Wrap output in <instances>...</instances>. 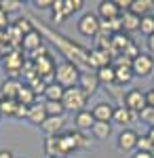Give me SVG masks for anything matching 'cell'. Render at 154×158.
Returning <instances> with one entry per match:
<instances>
[{"label": "cell", "mask_w": 154, "mask_h": 158, "mask_svg": "<svg viewBox=\"0 0 154 158\" xmlns=\"http://www.w3.org/2000/svg\"><path fill=\"white\" fill-rule=\"evenodd\" d=\"M49 118L47 110H45V103H32L30 106V112H28V120L32 122V124H42V122Z\"/></svg>", "instance_id": "cell-16"}, {"label": "cell", "mask_w": 154, "mask_h": 158, "mask_svg": "<svg viewBox=\"0 0 154 158\" xmlns=\"http://www.w3.org/2000/svg\"><path fill=\"white\" fill-rule=\"evenodd\" d=\"M28 112H30V108H28V106H21V103H17V110H15V118H28Z\"/></svg>", "instance_id": "cell-37"}, {"label": "cell", "mask_w": 154, "mask_h": 158, "mask_svg": "<svg viewBox=\"0 0 154 158\" xmlns=\"http://www.w3.org/2000/svg\"><path fill=\"white\" fill-rule=\"evenodd\" d=\"M120 25H122V32L125 34H129V32H135V30H139V17L137 15H133V13H122L120 15Z\"/></svg>", "instance_id": "cell-19"}, {"label": "cell", "mask_w": 154, "mask_h": 158, "mask_svg": "<svg viewBox=\"0 0 154 158\" xmlns=\"http://www.w3.org/2000/svg\"><path fill=\"white\" fill-rule=\"evenodd\" d=\"M112 114H114V108L108 101H101V103H97L91 110V116H93L95 122H110L112 120Z\"/></svg>", "instance_id": "cell-13"}, {"label": "cell", "mask_w": 154, "mask_h": 158, "mask_svg": "<svg viewBox=\"0 0 154 158\" xmlns=\"http://www.w3.org/2000/svg\"><path fill=\"white\" fill-rule=\"evenodd\" d=\"M97 80H99V85H114L116 82V76H114V68L112 65H106V68H99L97 72Z\"/></svg>", "instance_id": "cell-23"}, {"label": "cell", "mask_w": 154, "mask_h": 158, "mask_svg": "<svg viewBox=\"0 0 154 158\" xmlns=\"http://www.w3.org/2000/svg\"><path fill=\"white\" fill-rule=\"evenodd\" d=\"M19 89H21V82L17 78H6L0 85V93H2V97H6V99H15L17 93H19Z\"/></svg>", "instance_id": "cell-17"}, {"label": "cell", "mask_w": 154, "mask_h": 158, "mask_svg": "<svg viewBox=\"0 0 154 158\" xmlns=\"http://www.w3.org/2000/svg\"><path fill=\"white\" fill-rule=\"evenodd\" d=\"M24 65H25V61H24L21 49L9 51V53L4 55V59H2V68H4L6 74H11V78H17V74L24 70Z\"/></svg>", "instance_id": "cell-3"}, {"label": "cell", "mask_w": 154, "mask_h": 158, "mask_svg": "<svg viewBox=\"0 0 154 158\" xmlns=\"http://www.w3.org/2000/svg\"><path fill=\"white\" fill-rule=\"evenodd\" d=\"M114 76H116V82H118V85H127V82L133 80V70H131V65L114 68Z\"/></svg>", "instance_id": "cell-27"}, {"label": "cell", "mask_w": 154, "mask_h": 158, "mask_svg": "<svg viewBox=\"0 0 154 158\" xmlns=\"http://www.w3.org/2000/svg\"><path fill=\"white\" fill-rule=\"evenodd\" d=\"M51 4H53V0H34V6H38V9L40 6H51Z\"/></svg>", "instance_id": "cell-41"}, {"label": "cell", "mask_w": 154, "mask_h": 158, "mask_svg": "<svg viewBox=\"0 0 154 158\" xmlns=\"http://www.w3.org/2000/svg\"><path fill=\"white\" fill-rule=\"evenodd\" d=\"M63 124H66V118L63 116H49L47 120L40 124V129L47 133V137H57V135H61Z\"/></svg>", "instance_id": "cell-9"}, {"label": "cell", "mask_w": 154, "mask_h": 158, "mask_svg": "<svg viewBox=\"0 0 154 158\" xmlns=\"http://www.w3.org/2000/svg\"><path fill=\"white\" fill-rule=\"evenodd\" d=\"M15 101H17V103H21V106H28V108H30L32 103H36V93L28 85H21L19 93H17V97H15Z\"/></svg>", "instance_id": "cell-21"}, {"label": "cell", "mask_w": 154, "mask_h": 158, "mask_svg": "<svg viewBox=\"0 0 154 158\" xmlns=\"http://www.w3.org/2000/svg\"><path fill=\"white\" fill-rule=\"evenodd\" d=\"M152 9H154V0H152Z\"/></svg>", "instance_id": "cell-48"}, {"label": "cell", "mask_w": 154, "mask_h": 158, "mask_svg": "<svg viewBox=\"0 0 154 158\" xmlns=\"http://www.w3.org/2000/svg\"><path fill=\"white\" fill-rule=\"evenodd\" d=\"M114 2H116L118 11H122V13H127V11H129V6H131V0H114Z\"/></svg>", "instance_id": "cell-38"}, {"label": "cell", "mask_w": 154, "mask_h": 158, "mask_svg": "<svg viewBox=\"0 0 154 158\" xmlns=\"http://www.w3.org/2000/svg\"><path fill=\"white\" fill-rule=\"evenodd\" d=\"M9 51H13L9 44H0V59H4V55H6Z\"/></svg>", "instance_id": "cell-42"}, {"label": "cell", "mask_w": 154, "mask_h": 158, "mask_svg": "<svg viewBox=\"0 0 154 158\" xmlns=\"http://www.w3.org/2000/svg\"><path fill=\"white\" fill-rule=\"evenodd\" d=\"M131 42H133V40H131V38L127 36L125 32L112 34V55H114V53H120V55H122L125 51L129 49V44H131Z\"/></svg>", "instance_id": "cell-18"}, {"label": "cell", "mask_w": 154, "mask_h": 158, "mask_svg": "<svg viewBox=\"0 0 154 158\" xmlns=\"http://www.w3.org/2000/svg\"><path fill=\"white\" fill-rule=\"evenodd\" d=\"M112 63V55L108 53V51H101V49H93L89 53V65L91 68H106Z\"/></svg>", "instance_id": "cell-12"}, {"label": "cell", "mask_w": 154, "mask_h": 158, "mask_svg": "<svg viewBox=\"0 0 154 158\" xmlns=\"http://www.w3.org/2000/svg\"><path fill=\"white\" fill-rule=\"evenodd\" d=\"M80 6H83V0H63V15L70 17L76 11H80Z\"/></svg>", "instance_id": "cell-33"}, {"label": "cell", "mask_w": 154, "mask_h": 158, "mask_svg": "<svg viewBox=\"0 0 154 158\" xmlns=\"http://www.w3.org/2000/svg\"><path fill=\"white\" fill-rule=\"evenodd\" d=\"M15 110H17V101L15 99L0 97V116H15Z\"/></svg>", "instance_id": "cell-28"}, {"label": "cell", "mask_w": 154, "mask_h": 158, "mask_svg": "<svg viewBox=\"0 0 154 158\" xmlns=\"http://www.w3.org/2000/svg\"><path fill=\"white\" fill-rule=\"evenodd\" d=\"M112 120L116 122V124H120V127H127V124H131V120H133V112H129L125 106H122V108H114Z\"/></svg>", "instance_id": "cell-22"}, {"label": "cell", "mask_w": 154, "mask_h": 158, "mask_svg": "<svg viewBox=\"0 0 154 158\" xmlns=\"http://www.w3.org/2000/svg\"><path fill=\"white\" fill-rule=\"evenodd\" d=\"M45 110L49 116H63V112H66L61 101H45Z\"/></svg>", "instance_id": "cell-31"}, {"label": "cell", "mask_w": 154, "mask_h": 158, "mask_svg": "<svg viewBox=\"0 0 154 158\" xmlns=\"http://www.w3.org/2000/svg\"><path fill=\"white\" fill-rule=\"evenodd\" d=\"M76 86H78L84 95L89 97V95H95V93H97V89H99V80H97L95 74L83 72L80 76H78V85H76Z\"/></svg>", "instance_id": "cell-8"}, {"label": "cell", "mask_w": 154, "mask_h": 158, "mask_svg": "<svg viewBox=\"0 0 154 158\" xmlns=\"http://www.w3.org/2000/svg\"><path fill=\"white\" fill-rule=\"evenodd\" d=\"M51 9H53V23H61L66 19V15H63V0H53Z\"/></svg>", "instance_id": "cell-30"}, {"label": "cell", "mask_w": 154, "mask_h": 158, "mask_svg": "<svg viewBox=\"0 0 154 158\" xmlns=\"http://www.w3.org/2000/svg\"><path fill=\"white\" fill-rule=\"evenodd\" d=\"M45 152L49 154V158H66V150L61 146V137H47V141H45Z\"/></svg>", "instance_id": "cell-11"}, {"label": "cell", "mask_w": 154, "mask_h": 158, "mask_svg": "<svg viewBox=\"0 0 154 158\" xmlns=\"http://www.w3.org/2000/svg\"><path fill=\"white\" fill-rule=\"evenodd\" d=\"M125 108L129 112H142L146 108V93H142L139 89H133L127 93L125 97Z\"/></svg>", "instance_id": "cell-7"}, {"label": "cell", "mask_w": 154, "mask_h": 158, "mask_svg": "<svg viewBox=\"0 0 154 158\" xmlns=\"http://www.w3.org/2000/svg\"><path fill=\"white\" fill-rule=\"evenodd\" d=\"M135 150H137V152H150V154H152L154 146H152V141L148 139V135H137V143H135Z\"/></svg>", "instance_id": "cell-32"}, {"label": "cell", "mask_w": 154, "mask_h": 158, "mask_svg": "<svg viewBox=\"0 0 154 158\" xmlns=\"http://www.w3.org/2000/svg\"><path fill=\"white\" fill-rule=\"evenodd\" d=\"M97 13H99L101 21H110V19H118L120 17V11L114 0H101L99 6H97Z\"/></svg>", "instance_id": "cell-10"}, {"label": "cell", "mask_w": 154, "mask_h": 158, "mask_svg": "<svg viewBox=\"0 0 154 158\" xmlns=\"http://www.w3.org/2000/svg\"><path fill=\"white\" fill-rule=\"evenodd\" d=\"M139 32L146 36H152L154 34V15H146L139 19Z\"/></svg>", "instance_id": "cell-29"}, {"label": "cell", "mask_w": 154, "mask_h": 158, "mask_svg": "<svg viewBox=\"0 0 154 158\" xmlns=\"http://www.w3.org/2000/svg\"><path fill=\"white\" fill-rule=\"evenodd\" d=\"M0 158H13V154L9 150H0Z\"/></svg>", "instance_id": "cell-45"}, {"label": "cell", "mask_w": 154, "mask_h": 158, "mask_svg": "<svg viewBox=\"0 0 154 158\" xmlns=\"http://www.w3.org/2000/svg\"><path fill=\"white\" fill-rule=\"evenodd\" d=\"M146 106H150V108H154V86L146 93Z\"/></svg>", "instance_id": "cell-40"}, {"label": "cell", "mask_w": 154, "mask_h": 158, "mask_svg": "<svg viewBox=\"0 0 154 158\" xmlns=\"http://www.w3.org/2000/svg\"><path fill=\"white\" fill-rule=\"evenodd\" d=\"M148 49H150V53H154V34L148 36Z\"/></svg>", "instance_id": "cell-44"}, {"label": "cell", "mask_w": 154, "mask_h": 158, "mask_svg": "<svg viewBox=\"0 0 154 158\" xmlns=\"http://www.w3.org/2000/svg\"><path fill=\"white\" fill-rule=\"evenodd\" d=\"M99 17L93 15V13H84L83 17H80V21H78V32L83 34V36H97L99 34Z\"/></svg>", "instance_id": "cell-5"}, {"label": "cell", "mask_w": 154, "mask_h": 158, "mask_svg": "<svg viewBox=\"0 0 154 158\" xmlns=\"http://www.w3.org/2000/svg\"><path fill=\"white\" fill-rule=\"evenodd\" d=\"M15 27H17V30H19V32H21V34H30V32H32V30H34V27H32V25H30V21H28V19H17V21H15Z\"/></svg>", "instance_id": "cell-36"}, {"label": "cell", "mask_w": 154, "mask_h": 158, "mask_svg": "<svg viewBox=\"0 0 154 158\" xmlns=\"http://www.w3.org/2000/svg\"><path fill=\"white\" fill-rule=\"evenodd\" d=\"M63 86H59L57 82H49L47 89H45V97H47V101H61V97H63Z\"/></svg>", "instance_id": "cell-24"}, {"label": "cell", "mask_w": 154, "mask_h": 158, "mask_svg": "<svg viewBox=\"0 0 154 158\" xmlns=\"http://www.w3.org/2000/svg\"><path fill=\"white\" fill-rule=\"evenodd\" d=\"M61 106L66 112H83L84 106H87V95L78 86H70L63 91V97H61Z\"/></svg>", "instance_id": "cell-2"}, {"label": "cell", "mask_w": 154, "mask_h": 158, "mask_svg": "<svg viewBox=\"0 0 154 158\" xmlns=\"http://www.w3.org/2000/svg\"><path fill=\"white\" fill-rule=\"evenodd\" d=\"M6 25H9V15L0 9V30H6Z\"/></svg>", "instance_id": "cell-39"}, {"label": "cell", "mask_w": 154, "mask_h": 158, "mask_svg": "<svg viewBox=\"0 0 154 158\" xmlns=\"http://www.w3.org/2000/svg\"><path fill=\"white\" fill-rule=\"evenodd\" d=\"M0 44H6V32L0 30Z\"/></svg>", "instance_id": "cell-46"}, {"label": "cell", "mask_w": 154, "mask_h": 158, "mask_svg": "<svg viewBox=\"0 0 154 158\" xmlns=\"http://www.w3.org/2000/svg\"><path fill=\"white\" fill-rule=\"evenodd\" d=\"M133 158H152V154H150V152H135Z\"/></svg>", "instance_id": "cell-43"}, {"label": "cell", "mask_w": 154, "mask_h": 158, "mask_svg": "<svg viewBox=\"0 0 154 158\" xmlns=\"http://www.w3.org/2000/svg\"><path fill=\"white\" fill-rule=\"evenodd\" d=\"M32 65H34V72H36V76H38L40 80H47L49 76L55 74V61H53L51 55L40 57V59H34V61H32Z\"/></svg>", "instance_id": "cell-6"}, {"label": "cell", "mask_w": 154, "mask_h": 158, "mask_svg": "<svg viewBox=\"0 0 154 158\" xmlns=\"http://www.w3.org/2000/svg\"><path fill=\"white\" fill-rule=\"evenodd\" d=\"M93 124H95V120H93V116H91L89 110H83V112L76 114V127H78L80 131H91Z\"/></svg>", "instance_id": "cell-25"}, {"label": "cell", "mask_w": 154, "mask_h": 158, "mask_svg": "<svg viewBox=\"0 0 154 158\" xmlns=\"http://www.w3.org/2000/svg\"><path fill=\"white\" fill-rule=\"evenodd\" d=\"M53 76H55L53 82H57V85L63 86V89H70V86L78 85L80 72H78V65H76L74 61H63L59 65H55V74H53Z\"/></svg>", "instance_id": "cell-1"}, {"label": "cell", "mask_w": 154, "mask_h": 158, "mask_svg": "<svg viewBox=\"0 0 154 158\" xmlns=\"http://www.w3.org/2000/svg\"><path fill=\"white\" fill-rule=\"evenodd\" d=\"M148 139L152 141V146H154V127H150V131H148Z\"/></svg>", "instance_id": "cell-47"}, {"label": "cell", "mask_w": 154, "mask_h": 158, "mask_svg": "<svg viewBox=\"0 0 154 158\" xmlns=\"http://www.w3.org/2000/svg\"><path fill=\"white\" fill-rule=\"evenodd\" d=\"M135 143H137V133H135V131L125 129V131L118 135V150L120 152H131V150H135Z\"/></svg>", "instance_id": "cell-15"}, {"label": "cell", "mask_w": 154, "mask_h": 158, "mask_svg": "<svg viewBox=\"0 0 154 158\" xmlns=\"http://www.w3.org/2000/svg\"><path fill=\"white\" fill-rule=\"evenodd\" d=\"M139 118H142V122H146V124L154 127V108L146 106V108H143L142 112H139Z\"/></svg>", "instance_id": "cell-35"}, {"label": "cell", "mask_w": 154, "mask_h": 158, "mask_svg": "<svg viewBox=\"0 0 154 158\" xmlns=\"http://www.w3.org/2000/svg\"><path fill=\"white\" fill-rule=\"evenodd\" d=\"M150 9H152V0H131V6H129V13L137 15L139 19L150 15Z\"/></svg>", "instance_id": "cell-20"}, {"label": "cell", "mask_w": 154, "mask_h": 158, "mask_svg": "<svg viewBox=\"0 0 154 158\" xmlns=\"http://www.w3.org/2000/svg\"><path fill=\"white\" fill-rule=\"evenodd\" d=\"M91 133L95 135V139H108L112 133V127H110V122H95L91 127Z\"/></svg>", "instance_id": "cell-26"}, {"label": "cell", "mask_w": 154, "mask_h": 158, "mask_svg": "<svg viewBox=\"0 0 154 158\" xmlns=\"http://www.w3.org/2000/svg\"><path fill=\"white\" fill-rule=\"evenodd\" d=\"M0 9L9 15V13L19 11V9H21V2H19V0H0Z\"/></svg>", "instance_id": "cell-34"}, {"label": "cell", "mask_w": 154, "mask_h": 158, "mask_svg": "<svg viewBox=\"0 0 154 158\" xmlns=\"http://www.w3.org/2000/svg\"><path fill=\"white\" fill-rule=\"evenodd\" d=\"M131 70H133V76H150L154 72V57L146 55V53H139L135 59L131 61Z\"/></svg>", "instance_id": "cell-4"}, {"label": "cell", "mask_w": 154, "mask_h": 158, "mask_svg": "<svg viewBox=\"0 0 154 158\" xmlns=\"http://www.w3.org/2000/svg\"><path fill=\"white\" fill-rule=\"evenodd\" d=\"M42 47V36H40V32L38 30H32L30 34H25L24 40H21V49L30 55V53H34L36 49H40Z\"/></svg>", "instance_id": "cell-14"}]
</instances>
